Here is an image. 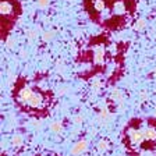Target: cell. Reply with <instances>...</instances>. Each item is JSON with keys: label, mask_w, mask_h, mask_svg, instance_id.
I'll return each mask as SVG.
<instances>
[{"label": "cell", "mask_w": 156, "mask_h": 156, "mask_svg": "<svg viewBox=\"0 0 156 156\" xmlns=\"http://www.w3.org/2000/svg\"><path fill=\"white\" fill-rule=\"evenodd\" d=\"M32 126H34V127H38V128H39V127H41V123H39V121H34Z\"/></svg>", "instance_id": "ffe728a7"}, {"label": "cell", "mask_w": 156, "mask_h": 156, "mask_svg": "<svg viewBox=\"0 0 156 156\" xmlns=\"http://www.w3.org/2000/svg\"><path fill=\"white\" fill-rule=\"evenodd\" d=\"M146 96H148V95H146V92H141V99H145Z\"/></svg>", "instance_id": "44dd1931"}, {"label": "cell", "mask_w": 156, "mask_h": 156, "mask_svg": "<svg viewBox=\"0 0 156 156\" xmlns=\"http://www.w3.org/2000/svg\"><path fill=\"white\" fill-rule=\"evenodd\" d=\"M2 17L7 18V17L14 16V3L13 0H2Z\"/></svg>", "instance_id": "3957f363"}, {"label": "cell", "mask_w": 156, "mask_h": 156, "mask_svg": "<svg viewBox=\"0 0 156 156\" xmlns=\"http://www.w3.org/2000/svg\"><path fill=\"white\" fill-rule=\"evenodd\" d=\"M49 128H50V131H52V133H55V134H62L63 124L60 123V121H53V123H50Z\"/></svg>", "instance_id": "30bf717a"}, {"label": "cell", "mask_w": 156, "mask_h": 156, "mask_svg": "<svg viewBox=\"0 0 156 156\" xmlns=\"http://www.w3.org/2000/svg\"><path fill=\"white\" fill-rule=\"evenodd\" d=\"M55 31H52V29H49V31H45V32L42 34V39L45 41V42H49V41H52L53 38H55Z\"/></svg>", "instance_id": "5bb4252c"}, {"label": "cell", "mask_w": 156, "mask_h": 156, "mask_svg": "<svg viewBox=\"0 0 156 156\" xmlns=\"http://www.w3.org/2000/svg\"><path fill=\"white\" fill-rule=\"evenodd\" d=\"M107 119H109V110H107V109H101V110H99V114H98V120L103 123V121H106Z\"/></svg>", "instance_id": "7c38bea8"}, {"label": "cell", "mask_w": 156, "mask_h": 156, "mask_svg": "<svg viewBox=\"0 0 156 156\" xmlns=\"http://www.w3.org/2000/svg\"><path fill=\"white\" fill-rule=\"evenodd\" d=\"M92 9L96 13H102L105 9H106V2L105 0H92Z\"/></svg>", "instance_id": "ba28073f"}, {"label": "cell", "mask_w": 156, "mask_h": 156, "mask_svg": "<svg viewBox=\"0 0 156 156\" xmlns=\"http://www.w3.org/2000/svg\"><path fill=\"white\" fill-rule=\"evenodd\" d=\"M11 144L13 146H21L24 144V138L21 134H14L13 138H11Z\"/></svg>", "instance_id": "8fae6325"}, {"label": "cell", "mask_w": 156, "mask_h": 156, "mask_svg": "<svg viewBox=\"0 0 156 156\" xmlns=\"http://www.w3.org/2000/svg\"><path fill=\"white\" fill-rule=\"evenodd\" d=\"M18 101L32 109H42L45 105V99L41 95V92H35L28 87H24L18 91Z\"/></svg>", "instance_id": "6da1fadb"}, {"label": "cell", "mask_w": 156, "mask_h": 156, "mask_svg": "<svg viewBox=\"0 0 156 156\" xmlns=\"http://www.w3.org/2000/svg\"><path fill=\"white\" fill-rule=\"evenodd\" d=\"M28 38L31 39V41L38 38V32H36V29H29L28 31Z\"/></svg>", "instance_id": "2e32d148"}, {"label": "cell", "mask_w": 156, "mask_h": 156, "mask_svg": "<svg viewBox=\"0 0 156 156\" xmlns=\"http://www.w3.org/2000/svg\"><path fill=\"white\" fill-rule=\"evenodd\" d=\"M144 135H145V140L148 141H156V128L148 126L144 128Z\"/></svg>", "instance_id": "52a82bcc"}, {"label": "cell", "mask_w": 156, "mask_h": 156, "mask_svg": "<svg viewBox=\"0 0 156 156\" xmlns=\"http://www.w3.org/2000/svg\"><path fill=\"white\" fill-rule=\"evenodd\" d=\"M155 28H156V24H155Z\"/></svg>", "instance_id": "603a6c76"}, {"label": "cell", "mask_w": 156, "mask_h": 156, "mask_svg": "<svg viewBox=\"0 0 156 156\" xmlns=\"http://www.w3.org/2000/svg\"><path fill=\"white\" fill-rule=\"evenodd\" d=\"M112 10H113V14L114 16H123L126 14L127 11V4L124 0H116L112 6Z\"/></svg>", "instance_id": "8992f818"}, {"label": "cell", "mask_w": 156, "mask_h": 156, "mask_svg": "<svg viewBox=\"0 0 156 156\" xmlns=\"http://www.w3.org/2000/svg\"><path fill=\"white\" fill-rule=\"evenodd\" d=\"M134 28H135L136 31H142V29H145L146 28V21L144 18L136 20L135 24H134Z\"/></svg>", "instance_id": "4fadbf2b"}, {"label": "cell", "mask_w": 156, "mask_h": 156, "mask_svg": "<svg viewBox=\"0 0 156 156\" xmlns=\"http://www.w3.org/2000/svg\"><path fill=\"white\" fill-rule=\"evenodd\" d=\"M88 148V142L85 140H81V141H78V142H75L74 145H73L71 148V155L73 156H78V155H81V153H84L85 151H87Z\"/></svg>", "instance_id": "5b68a950"}, {"label": "cell", "mask_w": 156, "mask_h": 156, "mask_svg": "<svg viewBox=\"0 0 156 156\" xmlns=\"http://www.w3.org/2000/svg\"><path fill=\"white\" fill-rule=\"evenodd\" d=\"M101 85H102L101 81H99V80H96V81L92 84V89H94L95 92H98V91H99V88H101Z\"/></svg>", "instance_id": "ac0fdd59"}, {"label": "cell", "mask_w": 156, "mask_h": 156, "mask_svg": "<svg viewBox=\"0 0 156 156\" xmlns=\"http://www.w3.org/2000/svg\"><path fill=\"white\" fill-rule=\"evenodd\" d=\"M105 46L98 45L94 48V63L95 64H103L105 63Z\"/></svg>", "instance_id": "277c9868"}, {"label": "cell", "mask_w": 156, "mask_h": 156, "mask_svg": "<svg viewBox=\"0 0 156 156\" xmlns=\"http://www.w3.org/2000/svg\"><path fill=\"white\" fill-rule=\"evenodd\" d=\"M82 121H84V117H82V116H75L74 117V123L75 124H81Z\"/></svg>", "instance_id": "d6986e66"}, {"label": "cell", "mask_w": 156, "mask_h": 156, "mask_svg": "<svg viewBox=\"0 0 156 156\" xmlns=\"http://www.w3.org/2000/svg\"><path fill=\"white\" fill-rule=\"evenodd\" d=\"M96 148H98V151H99L101 153H105L109 148H110V144H109V141L107 140H101V141H98Z\"/></svg>", "instance_id": "9c48e42d"}, {"label": "cell", "mask_w": 156, "mask_h": 156, "mask_svg": "<svg viewBox=\"0 0 156 156\" xmlns=\"http://www.w3.org/2000/svg\"><path fill=\"white\" fill-rule=\"evenodd\" d=\"M6 45H7V48H14V46H16V39L9 38L6 41Z\"/></svg>", "instance_id": "e0dca14e"}, {"label": "cell", "mask_w": 156, "mask_h": 156, "mask_svg": "<svg viewBox=\"0 0 156 156\" xmlns=\"http://www.w3.org/2000/svg\"><path fill=\"white\" fill-rule=\"evenodd\" d=\"M153 75H156V67H155V70H153Z\"/></svg>", "instance_id": "7402d4cb"}, {"label": "cell", "mask_w": 156, "mask_h": 156, "mask_svg": "<svg viewBox=\"0 0 156 156\" xmlns=\"http://www.w3.org/2000/svg\"><path fill=\"white\" fill-rule=\"evenodd\" d=\"M127 136H128L131 145H140L145 140L144 130H136V128H130V130L127 131Z\"/></svg>", "instance_id": "7a4b0ae2"}, {"label": "cell", "mask_w": 156, "mask_h": 156, "mask_svg": "<svg viewBox=\"0 0 156 156\" xmlns=\"http://www.w3.org/2000/svg\"><path fill=\"white\" fill-rule=\"evenodd\" d=\"M49 3H50V0H36V4H38L41 9H45V7H48Z\"/></svg>", "instance_id": "9a60e30c"}]
</instances>
